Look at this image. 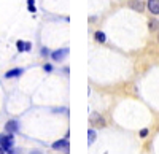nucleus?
Returning a JSON list of instances; mask_svg holds the SVG:
<instances>
[{"mask_svg":"<svg viewBox=\"0 0 159 154\" xmlns=\"http://www.w3.org/2000/svg\"><path fill=\"white\" fill-rule=\"evenodd\" d=\"M148 10L153 15H159V0H148Z\"/></svg>","mask_w":159,"mask_h":154,"instance_id":"7ed1b4c3","label":"nucleus"},{"mask_svg":"<svg viewBox=\"0 0 159 154\" xmlns=\"http://www.w3.org/2000/svg\"><path fill=\"white\" fill-rule=\"evenodd\" d=\"M69 54V49L67 48H65V49H59V51H54V53H52L51 56H52V59H54V60H62L65 56H67Z\"/></svg>","mask_w":159,"mask_h":154,"instance_id":"f03ea898","label":"nucleus"},{"mask_svg":"<svg viewBox=\"0 0 159 154\" xmlns=\"http://www.w3.org/2000/svg\"><path fill=\"white\" fill-rule=\"evenodd\" d=\"M22 68H13V70H10V72H7L5 73V76L7 78H16V76H19V75H22Z\"/></svg>","mask_w":159,"mask_h":154,"instance_id":"20e7f679","label":"nucleus"},{"mask_svg":"<svg viewBox=\"0 0 159 154\" xmlns=\"http://www.w3.org/2000/svg\"><path fill=\"white\" fill-rule=\"evenodd\" d=\"M96 40L100 42V43H103L105 42V33L103 32H96Z\"/></svg>","mask_w":159,"mask_h":154,"instance_id":"9d476101","label":"nucleus"},{"mask_svg":"<svg viewBox=\"0 0 159 154\" xmlns=\"http://www.w3.org/2000/svg\"><path fill=\"white\" fill-rule=\"evenodd\" d=\"M3 151H5V149H3V148H2V146H0V154H5V152H3Z\"/></svg>","mask_w":159,"mask_h":154,"instance_id":"4468645a","label":"nucleus"},{"mask_svg":"<svg viewBox=\"0 0 159 154\" xmlns=\"http://www.w3.org/2000/svg\"><path fill=\"white\" fill-rule=\"evenodd\" d=\"M130 7L135 8V10H139V11L143 10V5H142V2H139V0H137V2H130Z\"/></svg>","mask_w":159,"mask_h":154,"instance_id":"1a4fd4ad","label":"nucleus"},{"mask_svg":"<svg viewBox=\"0 0 159 154\" xmlns=\"http://www.w3.org/2000/svg\"><path fill=\"white\" fill-rule=\"evenodd\" d=\"M0 146H2L5 151H10L13 146H15V138H13V135L11 134L0 135Z\"/></svg>","mask_w":159,"mask_h":154,"instance_id":"f257e3e1","label":"nucleus"},{"mask_svg":"<svg viewBox=\"0 0 159 154\" xmlns=\"http://www.w3.org/2000/svg\"><path fill=\"white\" fill-rule=\"evenodd\" d=\"M16 46H18V51H21V53H22V51H30V43H25V42H18L16 43Z\"/></svg>","mask_w":159,"mask_h":154,"instance_id":"423d86ee","label":"nucleus"},{"mask_svg":"<svg viewBox=\"0 0 159 154\" xmlns=\"http://www.w3.org/2000/svg\"><path fill=\"white\" fill-rule=\"evenodd\" d=\"M5 127H7L8 134H13V132H16V130H18V122H16V121H8Z\"/></svg>","mask_w":159,"mask_h":154,"instance_id":"39448f33","label":"nucleus"},{"mask_svg":"<svg viewBox=\"0 0 159 154\" xmlns=\"http://www.w3.org/2000/svg\"><path fill=\"white\" fill-rule=\"evenodd\" d=\"M45 70H46V72H51V70H52V67H51V65H48V64H46V65H45Z\"/></svg>","mask_w":159,"mask_h":154,"instance_id":"ddd939ff","label":"nucleus"},{"mask_svg":"<svg viewBox=\"0 0 159 154\" xmlns=\"http://www.w3.org/2000/svg\"><path fill=\"white\" fill-rule=\"evenodd\" d=\"M94 140H96V132L92 130V129H89L88 130V143L92 145V143H94Z\"/></svg>","mask_w":159,"mask_h":154,"instance_id":"6e6552de","label":"nucleus"},{"mask_svg":"<svg viewBox=\"0 0 159 154\" xmlns=\"http://www.w3.org/2000/svg\"><path fill=\"white\" fill-rule=\"evenodd\" d=\"M27 7H29V11L35 13V3H34V0H29V2H27Z\"/></svg>","mask_w":159,"mask_h":154,"instance_id":"9b49d317","label":"nucleus"},{"mask_svg":"<svg viewBox=\"0 0 159 154\" xmlns=\"http://www.w3.org/2000/svg\"><path fill=\"white\" fill-rule=\"evenodd\" d=\"M148 135V129H143L142 132H140V137H147Z\"/></svg>","mask_w":159,"mask_h":154,"instance_id":"f8f14e48","label":"nucleus"},{"mask_svg":"<svg viewBox=\"0 0 159 154\" xmlns=\"http://www.w3.org/2000/svg\"><path fill=\"white\" fill-rule=\"evenodd\" d=\"M30 154H40V151H34V152H30Z\"/></svg>","mask_w":159,"mask_h":154,"instance_id":"2eb2a0df","label":"nucleus"},{"mask_svg":"<svg viewBox=\"0 0 159 154\" xmlns=\"http://www.w3.org/2000/svg\"><path fill=\"white\" fill-rule=\"evenodd\" d=\"M69 146V140H61V142L52 143V148L54 149H62V148H67Z\"/></svg>","mask_w":159,"mask_h":154,"instance_id":"0eeeda50","label":"nucleus"}]
</instances>
